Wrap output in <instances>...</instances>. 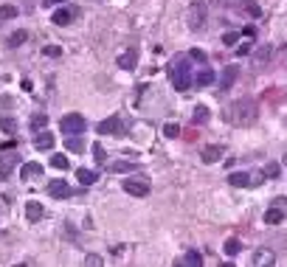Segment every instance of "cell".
Segmentation results:
<instances>
[{
  "label": "cell",
  "mask_w": 287,
  "mask_h": 267,
  "mask_svg": "<svg viewBox=\"0 0 287 267\" xmlns=\"http://www.w3.org/2000/svg\"><path fill=\"white\" fill-rule=\"evenodd\" d=\"M65 146H68L71 152H76V155H79V152L85 149V141H82L79 135H68V138H65Z\"/></svg>",
  "instance_id": "19"
},
{
  "label": "cell",
  "mask_w": 287,
  "mask_h": 267,
  "mask_svg": "<svg viewBox=\"0 0 287 267\" xmlns=\"http://www.w3.org/2000/svg\"><path fill=\"white\" fill-rule=\"evenodd\" d=\"M124 124H121V116H110L99 121V135H121Z\"/></svg>",
  "instance_id": "8"
},
{
  "label": "cell",
  "mask_w": 287,
  "mask_h": 267,
  "mask_svg": "<svg viewBox=\"0 0 287 267\" xmlns=\"http://www.w3.org/2000/svg\"><path fill=\"white\" fill-rule=\"evenodd\" d=\"M43 214H45L43 203H37V200H31L28 206H25V217H28V222H40V219H43Z\"/></svg>",
  "instance_id": "15"
},
{
  "label": "cell",
  "mask_w": 287,
  "mask_h": 267,
  "mask_svg": "<svg viewBox=\"0 0 287 267\" xmlns=\"http://www.w3.org/2000/svg\"><path fill=\"white\" fill-rule=\"evenodd\" d=\"M208 121V110L206 107H197L195 110V124H206Z\"/></svg>",
  "instance_id": "33"
},
{
  "label": "cell",
  "mask_w": 287,
  "mask_h": 267,
  "mask_svg": "<svg viewBox=\"0 0 287 267\" xmlns=\"http://www.w3.org/2000/svg\"><path fill=\"white\" fill-rule=\"evenodd\" d=\"M180 264H192V267H200L203 264V256L197 253V250H189V253L180 259Z\"/></svg>",
  "instance_id": "25"
},
{
  "label": "cell",
  "mask_w": 287,
  "mask_h": 267,
  "mask_svg": "<svg viewBox=\"0 0 287 267\" xmlns=\"http://www.w3.org/2000/svg\"><path fill=\"white\" fill-rule=\"evenodd\" d=\"M93 155H96V160H104V158H107V152H104V146H102V144L93 146Z\"/></svg>",
  "instance_id": "39"
},
{
  "label": "cell",
  "mask_w": 287,
  "mask_h": 267,
  "mask_svg": "<svg viewBox=\"0 0 287 267\" xmlns=\"http://www.w3.org/2000/svg\"><path fill=\"white\" fill-rule=\"evenodd\" d=\"M135 62H138V51L135 48H127L124 54H118V68H121V71H133Z\"/></svg>",
  "instance_id": "13"
},
{
  "label": "cell",
  "mask_w": 287,
  "mask_h": 267,
  "mask_svg": "<svg viewBox=\"0 0 287 267\" xmlns=\"http://www.w3.org/2000/svg\"><path fill=\"white\" fill-rule=\"evenodd\" d=\"M25 40H28V31H14V34L9 37V48H20Z\"/></svg>",
  "instance_id": "24"
},
{
  "label": "cell",
  "mask_w": 287,
  "mask_h": 267,
  "mask_svg": "<svg viewBox=\"0 0 287 267\" xmlns=\"http://www.w3.org/2000/svg\"><path fill=\"white\" fill-rule=\"evenodd\" d=\"M40 175H43V166L40 163H23V169H20V180H25V183L31 177H40Z\"/></svg>",
  "instance_id": "16"
},
{
  "label": "cell",
  "mask_w": 287,
  "mask_h": 267,
  "mask_svg": "<svg viewBox=\"0 0 287 267\" xmlns=\"http://www.w3.org/2000/svg\"><path fill=\"white\" fill-rule=\"evenodd\" d=\"M85 264H90V267H102V256L87 253V256H85Z\"/></svg>",
  "instance_id": "36"
},
{
  "label": "cell",
  "mask_w": 287,
  "mask_h": 267,
  "mask_svg": "<svg viewBox=\"0 0 287 267\" xmlns=\"http://www.w3.org/2000/svg\"><path fill=\"white\" fill-rule=\"evenodd\" d=\"M124 191L133 197H147L149 194V177L141 175V177H130V180H124Z\"/></svg>",
  "instance_id": "6"
},
{
  "label": "cell",
  "mask_w": 287,
  "mask_h": 267,
  "mask_svg": "<svg viewBox=\"0 0 287 267\" xmlns=\"http://www.w3.org/2000/svg\"><path fill=\"white\" fill-rule=\"evenodd\" d=\"M169 76H172L175 90H180V93H189V87L195 85V79H192V68H189V59H186V56H177Z\"/></svg>",
  "instance_id": "2"
},
{
  "label": "cell",
  "mask_w": 287,
  "mask_h": 267,
  "mask_svg": "<svg viewBox=\"0 0 287 267\" xmlns=\"http://www.w3.org/2000/svg\"><path fill=\"white\" fill-rule=\"evenodd\" d=\"M253 267H270V264H276V253L270 248H259V250H253Z\"/></svg>",
  "instance_id": "10"
},
{
  "label": "cell",
  "mask_w": 287,
  "mask_h": 267,
  "mask_svg": "<svg viewBox=\"0 0 287 267\" xmlns=\"http://www.w3.org/2000/svg\"><path fill=\"white\" fill-rule=\"evenodd\" d=\"M59 3H65V0H43V6H48V9L59 6Z\"/></svg>",
  "instance_id": "41"
},
{
  "label": "cell",
  "mask_w": 287,
  "mask_h": 267,
  "mask_svg": "<svg viewBox=\"0 0 287 267\" xmlns=\"http://www.w3.org/2000/svg\"><path fill=\"white\" fill-rule=\"evenodd\" d=\"M14 104V98H0V107H12Z\"/></svg>",
  "instance_id": "42"
},
{
  "label": "cell",
  "mask_w": 287,
  "mask_h": 267,
  "mask_svg": "<svg viewBox=\"0 0 287 267\" xmlns=\"http://www.w3.org/2000/svg\"><path fill=\"white\" fill-rule=\"evenodd\" d=\"M222 155H226V149H222L220 144H208V146H203L200 149V158L206 160V163H217Z\"/></svg>",
  "instance_id": "11"
},
{
  "label": "cell",
  "mask_w": 287,
  "mask_h": 267,
  "mask_svg": "<svg viewBox=\"0 0 287 267\" xmlns=\"http://www.w3.org/2000/svg\"><path fill=\"white\" fill-rule=\"evenodd\" d=\"M76 180H79L82 186H93V183H99V175L90 169H76Z\"/></svg>",
  "instance_id": "17"
},
{
  "label": "cell",
  "mask_w": 287,
  "mask_h": 267,
  "mask_svg": "<svg viewBox=\"0 0 287 267\" xmlns=\"http://www.w3.org/2000/svg\"><path fill=\"white\" fill-rule=\"evenodd\" d=\"M239 43V34L237 31H228V34H222V45H228V48H231V45H237Z\"/></svg>",
  "instance_id": "32"
},
{
  "label": "cell",
  "mask_w": 287,
  "mask_h": 267,
  "mask_svg": "<svg viewBox=\"0 0 287 267\" xmlns=\"http://www.w3.org/2000/svg\"><path fill=\"white\" fill-rule=\"evenodd\" d=\"M0 129L9 132V135H14V132H17V121H14L12 116H3V118H0Z\"/></svg>",
  "instance_id": "26"
},
{
  "label": "cell",
  "mask_w": 287,
  "mask_h": 267,
  "mask_svg": "<svg viewBox=\"0 0 287 267\" xmlns=\"http://www.w3.org/2000/svg\"><path fill=\"white\" fill-rule=\"evenodd\" d=\"M273 206H276V208H279V211L287 217V197H276V200H273Z\"/></svg>",
  "instance_id": "38"
},
{
  "label": "cell",
  "mask_w": 287,
  "mask_h": 267,
  "mask_svg": "<svg viewBox=\"0 0 287 267\" xmlns=\"http://www.w3.org/2000/svg\"><path fill=\"white\" fill-rule=\"evenodd\" d=\"M257 102L253 98H239V102H234L231 107H228L226 113V121L234 124V127H250V124H257Z\"/></svg>",
  "instance_id": "1"
},
{
  "label": "cell",
  "mask_w": 287,
  "mask_h": 267,
  "mask_svg": "<svg viewBox=\"0 0 287 267\" xmlns=\"http://www.w3.org/2000/svg\"><path fill=\"white\" fill-rule=\"evenodd\" d=\"M34 146H37V149H51V146H54V135L51 132H40L37 141H34Z\"/></svg>",
  "instance_id": "21"
},
{
  "label": "cell",
  "mask_w": 287,
  "mask_h": 267,
  "mask_svg": "<svg viewBox=\"0 0 287 267\" xmlns=\"http://www.w3.org/2000/svg\"><path fill=\"white\" fill-rule=\"evenodd\" d=\"M192 59H197V62H206V54H203V51H192Z\"/></svg>",
  "instance_id": "40"
},
{
  "label": "cell",
  "mask_w": 287,
  "mask_h": 267,
  "mask_svg": "<svg viewBox=\"0 0 287 267\" xmlns=\"http://www.w3.org/2000/svg\"><path fill=\"white\" fill-rule=\"evenodd\" d=\"M164 135H166V138H177V135H180V127H177V124H166Z\"/></svg>",
  "instance_id": "34"
},
{
  "label": "cell",
  "mask_w": 287,
  "mask_h": 267,
  "mask_svg": "<svg viewBox=\"0 0 287 267\" xmlns=\"http://www.w3.org/2000/svg\"><path fill=\"white\" fill-rule=\"evenodd\" d=\"M17 17V6H0V20H12Z\"/></svg>",
  "instance_id": "30"
},
{
  "label": "cell",
  "mask_w": 287,
  "mask_h": 267,
  "mask_svg": "<svg viewBox=\"0 0 287 267\" xmlns=\"http://www.w3.org/2000/svg\"><path fill=\"white\" fill-rule=\"evenodd\" d=\"M45 124H48V116H43V113L31 118V129H45Z\"/></svg>",
  "instance_id": "31"
},
{
  "label": "cell",
  "mask_w": 287,
  "mask_h": 267,
  "mask_svg": "<svg viewBox=\"0 0 287 267\" xmlns=\"http://www.w3.org/2000/svg\"><path fill=\"white\" fill-rule=\"evenodd\" d=\"M237 76H239V68L237 65H228V68H222V79H220V87L222 90H228V87L237 82Z\"/></svg>",
  "instance_id": "14"
},
{
  "label": "cell",
  "mask_w": 287,
  "mask_h": 267,
  "mask_svg": "<svg viewBox=\"0 0 287 267\" xmlns=\"http://www.w3.org/2000/svg\"><path fill=\"white\" fill-rule=\"evenodd\" d=\"M62 132L65 135H82L87 129V121H85V116H79V113H68L65 118H62Z\"/></svg>",
  "instance_id": "5"
},
{
  "label": "cell",
  "mask_w": 287,
  "mask_h": 267,
  "mask_svg": "<svg viewBox=\"0 0 287 267\" xmlns=\"http://www.w3.org/2000/svg\"><path fill=\"white\" fill-rule=\"evenodd\" d=\"M228 183H231L234 188H245V186H250V175H245V172H231Z\"/></svg>",
  "instance_id": "18"
},
{
  "label": "cell",
  "mask_w": 287,
  "mask_h": 267,
  "mask_svg": "<svg viewBox=\"0 0 287 267\" xmlns=\"http://www.w3.org/2000/svg\"><path fill=\"white\" fill-rule=\"evenodd\" d=\"M214 79H217V73H214V71H208V68H206V71H200V73H197V85H200V87L214 85Z\"/></svg>",
  "instance_id": "20"
},
{
  "label": "cell",
  "mask_w": 287,
  "mask_h": 267,
  "mask_svg": "<svg viewBox=\"0 0 287 267\" xmlns=\"http://www.w3.org/2000/svg\"><path fill=\"white\" fill-rule=\"evenodd\" d=\"M135 169H138V163H130V160H118V163L110 166L113 175H121V172H135Z\"/></svg>",
  "instance_id": "22"
},
{
  "label": "cell",
  "mask_w": 287,
  "mask_h": 267,
  "mask_svg": "<svg viewBox=\"0 0 287 267\" xmlns=\"http://www.w3.org/2000/svg\"><path fill=\"white\" fill-rule=\"evenodd\" d=\"M262 175H265V177H279V163H268V166L262 169Z\"/></svg>",
  "instance_id": "35"
},
{
  "label": "cell",
  "mask_w": 287,
  "mask_h": 267,
  "mask_svg": "<svg viewBox=\"0 0 287 267\" xmlns=\"http://www.w3.org/2000/svg\"><path fill=\"white\" fill-rule=\"evenodd\" d=\"M281 219H284V214H281V211H279V208H276V206L265 211V222H268V225H279Z\"/></svg>",
  "instance_id": "23"
},
{
  "label": "cell",
  "mask_w": 287,
  "mask_h": 267,
  "mask_svg": "<svg viewBox=\"0 0 287 267\" xmlns=\"http://www.w3.org/2000/svg\"><path fill=\"white\" fill-rule=\"evenodd\" d=\"M12 169H14V160H9V158L0 160V180H6V177L12 175Z\"/></svg>",
  "instance_id": "27"
},
{
  "label": "cell",
  "mask_w": 287,
  "mask_h": 267,
  "mask_svg": "<svg viewBox=\"0 0 287 267\" xmlns=\"http://www.w3.org/2000/svg\"><path fill=\"white\" fill-rule=\"evenodd\" d=\"M74 17H79V9H74V6H68V9H56L54 12V25H68Z\"/></svg>",
  "instance_id": "12"
},
{
  "label": "cell",
  "mask_w": 287,
  "mask_h": 267,
  "mask_svg": "<svg viewBox=\"0 0 287 267\" xmlns=\"http://www.w3.org/2000/svg\"><path fill=\"white\" fill-rule=\"evenodd\" d=\"M48 194L56 197V200H68V197H74V186L68 180H54L48 186Z\"/></svg>",
  "instance_id": "9"
},
{
  "label": "cell",
  "mask_w": 287,
  "mask_h": 267,
  "mask_svg": "<svg viewBox=\"0 0 287 267\" xmlns=\"http://www.w3.org/2000/svg\"><path fill=\"white\" fill-rule=\"evenodd\" d=\"M222 250H226V256H237L239 250H242V245H239V239H228Z\"/></svg>",
  "instance_id": "28"
},
{
  "label": "cell",
  "mask_w": 287,
  "mask_h": 267,
  "mask_svg": "<svg viewBox=\"0 0 287 267\" xmlns=\"http://www.w3.org/2000/svg\"><path fill=\"white\" fill-rule=\"evenodd\" d=\"M214 3L222 6V9H237V12H245L248 17H253V20L262 14V9H259L257 0H214Z\"/></svg>",
  "instance_id": "3"
},
{
  "label": "cell",
  "mask_w": 287,
  "mask_h": 267,
  "mask_svg": "<svg viewBox=\"0 0 287 267\" xmlns=\"http://www.w3.org/2000/svg\"><path fill=\"white\" fill-rule=\"evenodd\" d=\"M51 166H54V169H68L71 160H68V155H54V158H51Z\"/></svg>",
  "instance_id": "29"
},
{
  "label": "cell",
  "mask_w": 287,
  "mask_h": 267,
  "mask_svg": "<svg viewBox=\"0 0 287 267\" xmlns=\"http://www.w3.org/2000/svg\"><path fill=\"white\" fill-rule=\"evenodd\" d=\"M206 20H208V6L203 3V0H192V6H189V28L200 31L203 25H206Z\"/></svg>",
  "instance_id": "4"
},
{
  "label": "cell",
  "mask_w": 287,
  "mask_h": 267,
  "mask_svg": "<svg viewBox=\"0 0 287 267\" xmlns=\"http://www.w3.org/2000/svg\"><path fill=\"white\" fill-rule=\"evenodd\" d=\"M270 59H273V45H262V48H257L253 51V56H250L253 71H265V68L270 65Z\"/></svg>",
  "instance_id": "7"
},
{
  "label": "cell",
  "mask_w": 287,
  "mask_h": 267,
  "mask_svg": "<svg viewBox=\"0 0 287 267\" xmlns=\"http://www.w3.org/2000/svg\"><path fill=\"white\" fill-rule=\"evenodd\" d=\"M43 54H45V56H59V54H62V48H59V45H45Z\"/></svg>",
  "instance_id": "37"
},
{
  "label": "cell",
  "mask_w": 287,
  "mask_h": 267,
  "mask_svg": "<svg viewBox=\"0 0 287 267\" xmlns=\"http://www.w3.org/2000/svg\"><path fill=\"white\" fill-rule=\"evenodd\" d=\"M281 62H284V65H287V45H284V48H281Z\"/></svg>",
  "instance_id": "43"
}]
</instances>
